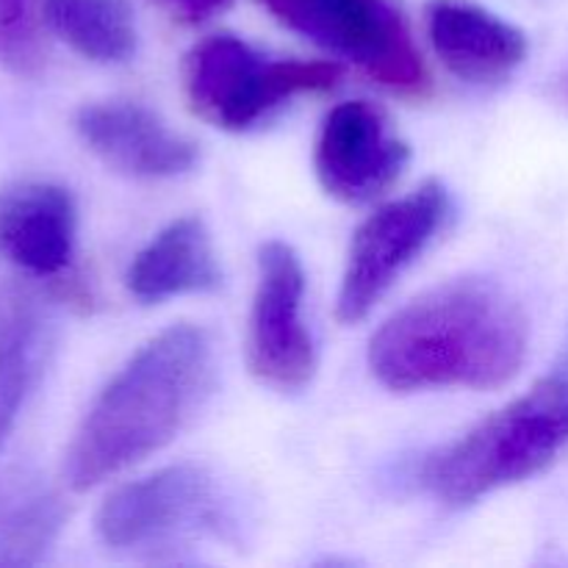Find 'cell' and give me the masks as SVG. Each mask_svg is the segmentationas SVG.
<instances>
[{
  "mask_svg": "<svg viewBox=\"0 0 568 568\" xmlns=\"http://www.w3.org/2000/svg\"><path fill=\"white\" fill-rule=\"evenodd\" d=\"M408 161V144L392 131L386 114L366 100L336 105L316 136V178L331 197L349 205L386 194Z\"/></svg>",
  "mask_w": 568,
  "mask_h": 568,
  "instance_id": "obj_9",
  "label": "cell"
},
{
  "mask_svg": "<svg viewBox=\"0 0 568 568\" xmlns=\"http://www.w3.org/2000/svg\"><path fill=\"white\" fill-rule=\"evenodd\" d=\"M425 26L442 64L466 83L505 81L527 59L525 33L471 0H430Z\"/></svg>",
  "mask_w": 568,
  "mask_h": 568,
  "instance_id": "obj_12",
  "label": "cell"
},
{
  "mask_svg": "<svg viewBox=\"0 0 568 568\" xmlns=\"http://www.w3.org/2000/svg\"><path fill=\"white\" fill-rule=\"evenodd\" d=\"M44 28L94 64H122L136 53L128 0H42Z\"/></svg>",
  "mask_w": 568,
  "mask_h": 568,
  "instance_id": "obj_16",
  "label": "cell"
},
{
  "mask_svg": "<svg viewBox=\"0 0 568 568\" xmlns=\"http://www.w3.org/2000/svg\"><path fill=\"white\" fill-rule=\"evenodd\" d=\"M50 342L53 322L42 294L22 283H0V449L42 375Z\"/></svg>",
  "mask_w": 568,
  "mask_h": 568,
  "instance_id": "obj_14",
  "label": "cell"
},
{
  "mask_svg": "<svg viewBox=\"0 0 568 568\" xmlns=\"http://www.w3.org/2000/svg\"><path fill=\"white\" fill-rule=\"evenodd\" d=\"M64 521V499L44 477L28 469H0V568L39 564Z\"/></svg>",
  "mask_w": 568,
  "mask_h": 568,
  "instance_id": "obj_15",
  "label": "cell"
},
{
  "mask_svg": "<svg viewBox=\"0 0 568 568\" xmlns=\"http://www.w3.org/2000/svg\"><path fill=\"white\" fill-rule=\"evenodd\" d=\"M125 286L139 303H164L222 286V266L200 216H181L155 233L131 261Z\"/></svg>",
  "mask_w": 568,
  "mask_h": 568,
  "instance_id": "obj_13",
  "label": "cell"
},
{
  "mask_svg": "<svg viewBox=\"0 0 568 568\" xmlns=\"http://www.w3.org/2000/svg\"><path fill=\"white\" fill-rule=\"evenodd\" d=\"M568 447V369L538 381L466 436L438 449L422 466V486L447 508L516 486L560 458Z\"/></svg>",
  "mask_w": 568,
  "mask_h": 568,
  "instance_id": "obj_3",
  "label": "cell"
},
{
  "mask_svg": "<svg viewBox=\"0 0 568 568\" xmlns=\"http://www.w3.org/2000/svg\"><path fill=\"white\" fill-rule=\"evenodd\" d=\"M281 26L347 59L388 92L425 100L430 70L392 0H258Z\"/></svg>",
  "mask_w": 568,
  "mask_h": 568,
  "instance_id": "obj_6",
  "label": "cell"
},
{
  "mask_svg": "<svg viewBox=\"0 0 568 568\" xmlns=\"http://www.w3.org/2000/svg\"><path fill=\"white\" fill-rule=\"evenodd\" d=\"M78 209L70 189L26 181L0 192V258L33 277H61L75 255Z\"/></svg>",
  "mask_w": 568,
  "mask_h": 568,
  "instance_id": "obj_11",
  "label": "cell"
},
{
  "mask_svg": "<svg viewBox=\"0 0 568 568\" xmlns=\"http://www.w3.org/2000/svg\"><path fill=\"white\" fill-rule=\"evenodd\" d=\"M150 3L178 26L194 28L231 9L233 0H150Z\"/></svg>",
  "mask_w": 568,
  "mask_h": 568,
  "instance_id": "obj_18",
  "label": "cell"
},
{
  "mask_svg": "<svg viewBox=\"0 0 568 568\" xmlns=\"http://www.w3.org/2000/svg\"><path fill=\"white\" fill-rule=\"evenodd\" d=\"M555 98H558L564 105H568V70L558 78V83H555Z\"/></svg>",
  "mask_w": 568,
  "mask_h": 568,
  "instance_id": "obj_19",
  "label": "cell"
},
{
  "mask_svg": "<svg viewBox=\"0 0 568 568\" xmlns=\"http://www.w3.org/2000/svg\"><path fill=\"white\" fill-rule=\"evenodd\" d=\"M305 270L286 242L258 250V283L247 325V366L275 392H300L316 372V347L303 322Z\"/></svg>",
  "mask_w": 568,
  "mask_h": 568,
  "instance_id": "obj_8",
  "label": "cell"
},
{
  "mask_svg": "<svg viewBox=\"0 0 568 568\" xmlns=\"http://www.w3.org/2000/svg\"><path fill=\"white\" fill-rule=\"evenodd\" d=\"M94 530L114 552L159 558L209 541H239L242 519L236 497L214 471L178 464L111 491Z\"/></svg>",
  "mask_w": 568,
  "mask_h": 568,
  "instance_id": "obj_4",
  "label": "cell"
},
{
  "mask_svg": "<svg viewBox=\"0 0 568 568\" xmlns=\"http://www.w3.org/2000/svg\"><path fill=\"white\" fill-rule=\"evenodd\" d=\"M75 131L105 166L139 181L186 175L200 161L197 142L133 100L83 105L75 114Z\"/></svg>",
  "mask_w": 568,
  "mask_h": 568,
  "instance_id": "obj_10",
  "label": "cell"
},
{
  "mask_svg": "<svg viewBox=\"0 0 568 568\" xmlns=\"http://www.w3.org/2000/svg\"><path fill=\"white\" fill-rule=\"evenodd\" d=\"M447 209L449 200L442 183L425 181L361 222L338 286L336 316L342 325H355L372 314L394 281L433 242Z\"/></svg>",
  "mask_w": 568,
  "mask_h": 568,
  "instance_id": "obj_7",
  "label": "cell"
},
{
  "mask_svg": "<svg viewBox=\"0 0 568 568\" xmlns=\"http://www.w3.org/2000/svg\"><path fill=\"white\" fill-rule=\"evenodd\" d=\"M183 94L200 120L222 131H247L297 94L331 92L342 81L336 61H270L233 33H211L186 53Z\"/></svg>",
  "mask_w": 568,
  "mask_h": 568,
  "instance_id": "obj_5",
  "label": "cell"
},
{
  "mask_svg": "<svg viewBox=\"0 0 568 568\" xmlns=\"http://www.w3.org/2000/svg\"><path fill=\"white\" fill-rule=\"evenodd\" d=\"M214 342L200 325H170L128 358L94 397L64 453L67 488L89 491L181 436L214 386Z\"/></svg>",
  "mask_w": 568,
  "mask_h": 568,
  "instance_id": "obj_2",
  "label": "cell"
},
{
  "mask_svg": "<svg viewBox=\"0 0 568 568\" xmlns=\"http://www.w3.org/2000/svg\"><path fill=\"white\" fill-rule=\"evenodd\" d=\"M530 325L486 277H458L410 300L369 342V369L397 394L503 388L521 372Z\"/></svg>",
  "mask_w": 568,
  "mask_h": 568,
  "instance_id": "obj_1",
  "label": "cell"
},
{
  "mask_svg": "<svg viewBox=\"0 0 568 568\" xmlns=\"http://www.w3.org/2000/svg\"><path fill=\"white\" fill-rule=\"evenodd\" d=\"M42 0H0V67L17 78L44 70Z\"/></svg>",
  "mask_w": 568,
  "mask_h": 568,
  "instance_id": "obj_17",
  "label": "cell"
}]
</instances>
